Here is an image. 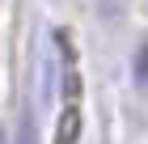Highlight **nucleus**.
Wrapping results in <instances>:
<instances>
[{"instance_id":"obj_1","label":"nucleus","mask_w":148,"mask_h":144,"mask_svg":"<svg viewBox=\"0 0 148 144\" xmlns=\"http://www.w3.org/2000/svg\"><path fill=\"white\" fill-rule=\"evenodd\" d=\"M55 47L64 55V114L55 127V144H76L80 136V72H76V51H72L68 30L55 34Z\"/></svg>"},{"instance_id":"obj_2","label":"nucleus","mask_w":148,"mask_h":144,"mask_svg":"<svg viewBox=\"0 0 148 144\" xmlns=\"http://www.w3.org/2000/svg\"><path fill=\"white\" fill-rule=\"evenodd\" d=\"M136 81L148 85V43H140V51H136Z\"/></svg>"},{"instance_id":"obj_3","label":"nucleus","mask_w":148,"mask_h":144,"mask_svg":"<svg viewBox=\"0 0 148 144\" xmlns=\"http://www.w3.org/2000/svg\"><path fill=\"white\" fill-rule=\"evenodd\" d=\"M17 144H38V140H34V123H30V119H21V132H17Z\"/></svg>"}]
</instances>
